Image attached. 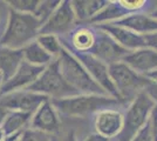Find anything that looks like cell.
I'll list each match as a JSON object with an SVG mask.
<instances>
[{"instance_id":"6da1fadb","label":"cell","mask_w":157,"mask_h":141,"mask_svg":"<svg viewBox=\"0 0 157 141\" xmlns=\"http://www.w3.org/2000/svg\"><path fill=\"white\" fill-rule=\"evenodd\" d=\"M51 101L60 115L69 118H87L105 109L116 108L125 102L114 96L96 94H78L65 99H51Z\"/></svg>"},{"instance_id":"7a4b0ae2","label":"cell","mask_w":157,"mask_h":141,"mask_svg":"<svg viewBox=\"0 0 157 141\" xmlns=\"http://www.w3.org/2000/svg\"><path fill=\"white\" fill-rule=\"evenodd\" d=\"M41 24L34 14H24L8 8L5 32L0 38V46L22 49L39 37Z\"/></svg>"},{"instance_id":"3957f363","label":"cell","mask_w":157,"mask_h":141,"mask_svg":"<svg viewBox=\"0 0 157 141\" xmlns=\"http://www.w3.org/2000/svg\"><path fill=\"white\" fill-rule=\"evenodd\" d=\"M59 68L66 81L76 89L80 94H96V95H108L102 88L95 82L88 71L80 61L68 51L61 52L58 58Z\"/></svg>"},{"instance_id":"277c9868","label":"cell","mask_w":157,"mask_h":141,"mask_svg":"<svg viewBox=\"0 0 157 141\" xmlns=\"http://www.w3.org/2000/svg\"><path fill=\"white\" fill-rule=\"evenodd\" d=\"M26 89L46 95L52 100L53 99H65V98L75 96L80 94L63 78L59 68L58 59L51 62L45 68L42 74L38 78V80Z\"/></svg>"},{"instance_id":"5b68a950","label":"cell","mask_w":157,"mask_h":141,"mask_svg":"<svg viewBox=\"0 0 157 141\" xmlns=\"http://www.w3.org/2000/svg\"><path fill=\"white\" fill-rule=\"evenodd\" d=\"M154 101L147 94L142 92L134 99L129 106L123 120V128L116 136V141H131L138 132L148 123V116H150Z\"/></svg>"},{"instance_id":"8992f818","label":"cell","mask_w":157,"mask_h":141,"mask_svg":"<svg viewBox=\"0 0 157 141\" xmlns=\"http://www.w3.org/2000/svg\"><path fill=\"white\" fill-rule=\"evenodd\" d=\"M111 81L123 101H134L140 93L143 92L147 76L137 74L124 62H117L108 66Z\"/></svg>"},{"instance_id":"52a82bcc","label":"cell","mask_w":157,"mask_h":141,"mask_svg":"<svg viewBox=\"0 0 157 141\" xmlns=\"http://www.w3.org/2000/svg\"><path fill=\"white\" fill-rule=\"evenodd\" d=\"M93 26L95 27V44L89 53L108 66L123 61L129 52L103 29L95 25Z\"/></svg>"},{"instance_id":"ba28073f","label":"cell","mask_w":157,"mask_h":141,"mask_svg":"<svg viewBox=\"0 0 157 141\" xmlns=\"http://www.w3.org/2000/svg\"><path fill=\"white\" fill-rule=\"evenodd\" d=\"M76 21L78 19L73 10L72 1L63 0L52 17L41 27L40 34H53L59 38H63L75 28L74 26L76 25Z\"/></svg>"},{"instance_id":"9c48e42d","label":"cell","mask_w":157,"mask_h":141,"mask_svg":"<svg viewBox=\"0 0 157 141\" xmlns=\"http://www.w3.org/2000/svg\"><path fill=\"white\" fill-rule=\"evenodd\" d=\"M66 51H68V49H66ZM68 52L73 54L85 66V68L88 71V73L90 74V76L105 93L108 95L114 96V98L121 99L114 84H113V81H111L108 65H105V62H102L101 60H98V58H95L90 53H78V52H74V51H68Z\"/></svg>"},{"instance_id":"30bf717a","label":"cell","mask_w":157,"mask_h":141,"mask_svg":"<svg viewBox=\"0 0 157 141\" xmlns=\"http://www.w3.org/2000/svg\"><path fill=\"white\" fill-rule=\"evenodd\" d=\"M48 100L51 99L46 95L35 93L28 89L15 91L0 96V102L4 104L10 111H18L31 114H34L35 111Z\"/></svg>"},{"instance_id":"8fae6325","label":"cell","mask_w":157,"mask_h":141,"mask_svg":"<svg viewBox=\"0 0 157 141\" xmlns=\"http://www.w3.org/2000/svg\"><path fill=\"white\" fill-rule=\"evenodd\" d=\"M45 68L46 67L34 66L32 64L24 60L13 76L5 82H2L1 88H0V96L4 94L15 92V91L26 89L29 86H32L42 74V72L45 71Z\"/></svg>"},{"instance_id":"7c38bea8","label":"cell","mask_w":157,"mask_h":141,"mask_svg":"<svg viewBox=\"0 0 157 141\" xmlns=\"http://www.w3.org/2000/svg\"><path fill=\"white\" fill-rule=\"evenodd\" d=\"M29 127L51 135H55L59 132L61 128V119L52 101L48 100L44 102L35 111Z\"/></svg>"},{"instance_id":"4fadbf2b","label":"cell","mask_w":157,"mask_h":141,"mask_svg":"<svg viewBox=\"0 0 157 141\" xmlns=\"http://www.w3.org/2000/svg\"><path fill=\"white\" fill-rule=\"evenodd\" d=\"M61 45L65 49L78 53H89L95 44V27L78 26L67 37L60 38Z\"/></svg>"},{"instance_id":"5bb4252c","label":"cell","mask_w":157,"mask_h":141,"mask_svg":"<svg viewBox=\"0 0 157 141\" xmlns=\"http://www.w3.org/2000/svg\"><path fill=\"white\" fill-rule=\"evenodd\" d=\"M124 118L116 109H105L95 114L94 127L98 134L105 138H116L123 128Z\"/></svg>"},{"instance_id":"9a60e30c","label":"cell","mask_w":157,"mask_h":141,"mask_svg":"<svg viewBox=\"0 0 157 141\" xmlns=\"http://www.w3.org/2000/svg\"><path fill=\"white\" fill-rule=\"evenodd\" d=\"M123 62L135 72L147 75L157 69V52L152 48H140L128 54Z\"/></svg>"},{"instance_id":"2e32d148","label":"cell","mask_w":157,"mask_h":141,"mask_svg":"<svg viewBox=\"0 0 157 141\" xmlns=\"http://www.w3.org/2000/svg\"><path fill=\"white\" fill-rule=\"evenodd\" d=\"M98 28L103 29L105 32L110 35L111 38H114L116 41H118V44H121L122 46L127 48H144L147 47L144 37L141 34L134 33L130 29H127L124 27L117 26L114 24H105V25H95Z\"/></svg>"},{"instance_id":"e0dca14e","label":"cell","mask_w":157,"mask_h":141,"mask_svg":"<svg viewBox=\"0 0 157 141\" xmlns=\"http://www.w3.org/2000/svg\"><path fill=\"white\" fill-rule=\"evenodd\" d=\"M22 61V49H11L0 46V73L2 76V82L13 76Z\"/></svg>"},{"instance_id":"ac0fdd59","label":"cell","mask_w":157,"mask_h":141,"mask_svg":"<svg viewBox=\"0 0 157 141\" xmlns=\"http://www.w3.org/2000/svg\"><path fill=\"white\" fill-rule=\"evenodd\" d=\"M110 24L124 27V28H129L131 31L142 33L144 35L149 33H154L157 31V21L150 18V17H148V15L140 13L127 15L124 18L117 20L116 22H110Z\"/></svg>"},{"instance_id":"d6986e66","label":"cell","mask_w":157,"mask_h":141,"mask_svg":"<svg viewBox=\"0 0 157 141\" xmlns=\"http://www.w3.org/2000/svg\"><path fill=\"white\" fill-rule=\"evenodd\" d=\"M33 114L31 113H24L18 111H11L7 115L4 125L1 126V129L4 131L5 135L15 134L26 131L31 126Z\"/></svg>"},{"instance_id":"ffe728a7","label":"cell","mask_w":157,"mask_h":141,"mask_svg":"<svg viewBox=\"0 0 157 141\" xmlns=\"http://www.w3.org/2000/svg\"><path fill=\"white\" fill-rule=\"evenodd\" d=\"M22 54H24V60L34 66H40V67H47L51 62L55 60L52 55H49L40 46V44L36 40L32 41L26 47H24Z\"/></svg>"},{"instance_id":"44dd1931","label":"cell","mask_w":157,"mask_h":141,"mask_svg":"<svg viewBox=\"0 0 157 141\" xmlns=\"http://www.w3.org/2000/svg\"><path fill=\"white\" fill-rule=\"evenodd\" d=\"M108 1H72L73 10L78 21H90L96 14L107 6Z\"/></svg>"},{"instance_id":"7402d4cb","label":"cell","mask_w":157,"mask_h":141,"mask_svg":"<svg viewBox=\"0 0 157 141\" xmlns=\"http://www.w3.org/2000/svg\"><path fill=\"white\" fill-rule=\"evenodd\" d=\"M125 14V8L121 5V2H108L107 6L101 10L89 22H92V25H105V22L110 24L113 20L124 18Z\"/></svg>"},{"instance_id":"603a6c76","label":"cell","mask_w":157,"mask_h":141,"mask_svg":"<svg viewBox=\"0 0 157 141\" xmlns=\"http://www.w3.org/2000/svg\"><path fill=\"white\" fill-rule=\"evenodd\" d=\"M36 41L40 44L49 55H52L54 59H58L61 52L63 51V47L61 45L60 38L53 34H39L36 38Z\"/></svg>"},{"instance_id":"cb8c5ba5","label":"cell","mask_w":157,"mask_h":141,"mask_svg":"<svg viewBox=\"0 0 157 141\" xmlns=\"http://www.w3.org/2000/svg\"><path fill=\"white\" fill-rule=\"evenodd\" d=\"M60 4H61L60 0H40L39 7H38L36 12L34 13V15L40 21L41 27L52 17V14L55 12V10L59 7Z\"/></svg>"},{"instance_id":"d4e9b609","label":"cell","mask_w":157,"mask_h":141,"mask_svg":"<svg viewBox=\"0 0 157 141\" xmlns=\"http://www.w3.org/2000/svg\"><path fill=\"white\" fill-rule=\"evenodd\" d=\"M10 10L24 14H34L39 7L40 0H8L6 1Z\"/></svg>"},{"instance_id":"484cf974","label":"cell","mask_w":157,"mask_h":141,"mask_svg":"<svg viewBox=\"0 0 157 141\" xmlns=\"http://www.w3.org/2000/svg\"><path fill=\"white\" fill-rule=\"evenodd\" d=\"M53 140V135L44 133V132H40L36 129H33V128L28 127L22 133L21 136V140L20 141H52Z\"/></svg>"},{"instance_id":"4316f807","label":"cell","mask_w":157,"mask_h":141,"mask_svg":"<svg viewBox=\"0 0 157 141\" xmlns=\"http://www.w3.org/2000/svg\"><path fill=\"white\" fill-rule=\"evenodd\" d=\"M143 92L151 100L154 101V104L157 105V82L154 80H151L149 78H147V81H145V85H144Z\"/></svg>"},{"instance_id":"83f0119b","label":"cell","mask_w":157,"mask_h":141,"mask_svg":"<svg viewBox=\"0 0 157 141\" xmlns=\"http://www.w3.org/2000/svg\"><path fill=\"white\" fill-rule=\"evenodd\" d=\"M149 127H150V132L152 135V140L157 141V105L152 108L150 113V119L148 121Z\"/></svg>"},{"instance_id":"f1b7e54d","label":"cell","mask_w":157,"mask_h":141,"mask_svg":"<svg viewBox=\"0 0 157 141\" xmlns=\"http://www.w3.org/2000/svg\"><path fill=\"white\" fill-rule=\"evenodd\" d=\"M131 141H154L152 140V135H151L149 123H147Z\"/></svg>"},{"instance_id":"f546056e","label":"cell","mask_w":157,"mask_h":141,"mask_svg":"<svg viewBox=\"0 0 157 141\" xmlns=\"http://www.w3.org/2000/svg\"><path fill=\"white\" fill-rule=\"evenodd\" d=\"M143 37H144V40H145L147 46H149L150 48L155 49L157 52V31L154 32V33L145 34Z\"/></svg>"},{"instance_id":"4dcf8cb0","label":"cell","mask_w":157,"mask_h":141,"mask_svg":"<svg viewBox=\"0 0 157 141\" xmlns=\"http://www.w3.org/2000/svg\"><path fill=\"white\" fill-rule=\"evenodd\" d=\"M125 10H137L143 7L145 1H120Z\"/></svg>"},{"instance_id":"1f68e13d","label":"cell","mask_w":157,"mask_h":141,"mask_svg":"<svg viewBox=\"0 0 157 141\" xmlns=\"http://www.w3.org/2000/svg\"><path fill=\"white\" fill-rule=\"evenodd\" d=\"M10 112H11V111H10L4 104L0 102V127L4 125V122L6 120L7 115L10 114Z\"/></svg>"},{"instance_id":"d6a6232c","label":"cell","mask_w":157,"mask_h":141,"mask_svg":"<svg viewBox=\"0 0 157 141\" xmlns=\"http://www.w3.org/2000/svg\"><path fill=\"white\" fill-rule=\"evenodd\" d=\"M81 141H109V139H108V138H105V136H102V135L98 134V133H93V134L87 135L85 139Z\"/></svg>"},{"instance_id":"836d02e7","label":"cell","mask_w":157,"mask_h":141,"mask_svg":"<svg viewBox=\"0 0 157 141\" xmlns=\"http://www.w3.org/2000/svg\"><path fill=\"white\" fill-rule=\"evenodd\" d=\"M24 132H25V131H24ZM24 132H20V133H15V134H11V135H6L4 141H20Z\"/></svg>"},{"instance_id":"e575fe53","label":"cell","mask_w":157,"mask_h":141,"mask_svg":"<svg viewBox=\"0 0 157 141\" xmlns=\"http://www.w3.org/2000/svg\"><path fill=\"white\" fill-rule=\"evenodd\" d=\"M63 141H76V139H75V133H74L73 131H71V132L65 136V140Z\"/></svg>"},{"instance_id":"d590c367","label":"cell","mask_w":157,"mask_h":141,"mask_svg":"<svg viewBox=\"0 0 157 141\" xmlns=\"http://www.w3.org/2000/svg\"><path fill=\"white\" fill-rule=\"evenodd\" d=\"M145 76H147V78H149V79H151V80H154V81H156V82H157V69H156V71H154V72H151V73L147 74Z\"/></svg>"},{"instance_id":"8d00e7d4","label":"cell","mask_w":157,"mask_h":141,"mask_svg":"<svg viewBox=\"0 0 157 141\" xmlns=\"http://www.w3.org/2000/svg\"><path fill=\"white\" fill-rule=\"evenodd\" d=\"M5 133H4V131L1 129V127H0V141H4V139H5Z\"/></svg>"},{"instance_id":"74e56055","label":"cell","mask_w":157,"mask_h":141,"mask_svg":"<svg viewBox=\"0 0 157 141\" xmlns=\"http://www.w3.org/2000/svg\"><path fill=\"white\" fill-rule=\"evenodd\" d=\"M152 17L155 18V20L157 21V6H155V10L152 11Z\"/></svg>"},{"instance_id":"f35d334b","label":"cell","mask_w":157,"mask_h":141,"mask_svg":"<svg viewBox=\"0 0 157 141\" xmlns=\"http://www.w3.org/2000/svg\"><path fill=\"white\" fill-rule=\"evenodd\" d=\"M52 141H61V140H60L56 135H53V140Z\"/></svg>"},{"instance_id":"ab89813d","label":"cell","mask_w":157,"mask_h":141,"mask_svg":"<svg viewBox=\"0 0 157 141\" xmlns=\"http://www.w3.org/2000/svg\"><path fill=\"white\" fill-rule=\"evenodd\" d=\"M1 85H2V76L0 75V88H1Z\"/></svg>"},{"instance_id":"60d3db41","label":"cell","mask_w":157,"mask_h":141,"mask_svg":"<svg viewBox=\"0 0 157 141\" xmlns=\"http://www.w3.org/2000/svg\"><path fill=\"white\" fill-rule=\"evenodd\" d=\"M113 141H116V140H113Z\"/></svg>"},{"instance_id":"b9f144b4","label":"cell","mask_w":157,"mask_h":141,"mask_svg":"<svg viewBox=\"0 0 157 141\" xmlns=\"http://www.w3.org/2000/svg\"><path fill=\"white\" fill-rule=\"evenodd\" d=\"M0 75H1V73H0Z\"/></svg>"}]
</instances>
